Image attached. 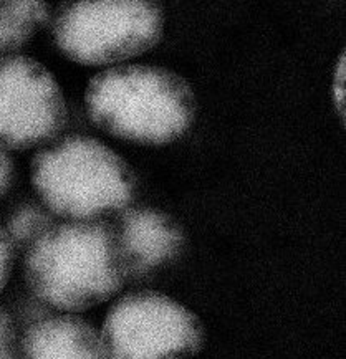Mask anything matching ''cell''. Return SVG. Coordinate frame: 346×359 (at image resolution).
Returning <instances> with one entry per match:
<instances>
[{"label":"cell","mask_w":346,"mask_h":359,"mask_svg":"<svg viewBox=\"0 0 346 359\" xmlns=\"http://www.w3.org/2000/svg\"><path fill=\"white\" fill-rule=\"evenodd\" d=\"M22 266L32 294L58 313L100 305L126 278L117 232L100 219L53 222L25 248Z\"/></svg>","instance_id":"1"},{"label":"cell","mask_w":346,"mask_h":359,"mask_svg":"<svg viewBox=\"0 0 346 359\" xmlns=\"http://www.w3.org/2000/svg\"><path fill=\"white\" fill-rule=\"evenodd\" d=\"M85 108L91 121L109 135L163 144L189 130L196 96L187 81L168 68L121 65L91 78Z\"/></svg>","instance_id":"2"},{"label":"cell","mask_w":346,"mask_h":359,"mask_svg":"<svg viewBox=\"0 0 346 359\" xmlns=\"http://www.w3.org/2000/svg\"><path fill=\"white\" fill-rule=\"evenodd\" d=\"M30 182L53 217L96 220L121 210L136 194L133 169L105 142L90 136L55 137L34 154Z\"/></svg>","instance_id":"3"},{"label":"cell","mask_w":346,"mask_h":359,"mask_svg":"<svg viewBox=\"0 0 346 359\" xmlns=\"http://www.w3.org/2000/svg\"><path fill=\"white\" fill-rule=\"evenodd\" d=\"M164 30L158 0H73L53 20L60 53L85 67H106L153 48Z\"/></svg>","instance_id":"4"},{"label":"cell","mask_w":346,"mask_h":359,"mask_svg":"<svg viewBox=\"0 0 346 359\" xmlns=\"http://www.w3.org/2000/svg\"><path fill=\"white\" fill-rule=\"evenodd\" d=\"M106 359H189L204 343L199 316L158 292L114 302L100 331Z\"/></svg>","instance_id":"5"},{"label":"cell","mask_w":346,"mask_h":359,"mask_svg":"<svg viewBox=\"0 0 346 359\" xmlns=\"http://www.w3.org/2000/svg\"><path fill=\"white\" fill-rule=\"evenodd\" d=\"M68 109L52 72L24 53L0 55V147L7 153L60 136Z\"/></svg>","instance_id":"6"},{"label":"cell","mask_w":346,"mask_h":359,"mask_svg":"<svg viewBox=\"0 0 346 359\" xmlns=\"http://www.w3.org/2000/svg\"><path fill=\"white\" fill-rule=\"evenodd\" d=\"M114 232L126 277H140L168 264L184 242L181 227L168 214L147 207L124 210Z\"/></svg>","instance_id":"7"},{"label":"cell","mask_w":346,"mask_h":359,"mask_svg":"<svg viewBox=\"0 0 346 359\" xmlns=\"http://www.w3.org/2000/svg\"><path fill=\"white\" fill-rule=\"evenodd\" d=\"M18 359H106L100 331L75 313L50 311L18 336Z\"/></svg>","instance_id":"8"},{"label":"cell","mask_w":346,"mask_h":359,"mask_svg":"<svg viewBox=\"0 0 346 359\" xmlns=\"http://www.w3.org/2000/svg\"><path fill=\"white\" fill-rule=\"evenodd\" d=\"M47 20L48 7L45 0H2L0 55L20 53Z\"/></svg>","instance_id":"9"},{"label":"cell","mask_w":346,"mask_h":359,"mask_svg":"<svg viewBox=\"0 0 346 359\" xmlns=\"http://www.w3.org/2000/svg\"><path fill=\"white\" fill-rule=\"evenodd\" d=\"M53 222V215L40 202H29V204L18 205L8 215L6 225H2V227L7 232L13 245H15L17 252H24Z\"/></svg>","instance_id":"10"},{"label":"cell","mask_w":346,"mask_h":359,"mask_svg":"<svg viewBox=\"0 0 346 359\" xmlns=\"http://www.w3.org/2000/svg\"><path fill=\"white\" fill-rule=\"evenodd\" d=\"M0 359H18V334L11 315L0 306Z\"/></svg>","instance_id":"11"},{"label":"cell","mask_w":346,"mask_h":359,"mask_svg":"<svg viewBox=\"0 0 346 359\" xmlns=\"http://www.w3.org/2000/svg\"><path fill=\"white\" fill-rule=\"evenodd\" d=\"M17 248L13 245L11 238H8L7 232L0 225V293L7 287L8 280H11L13 262H15Z\"/></svg>","instance_id":"12"},{"label":"cell","mask_w":346,"mask_h":359,"mask_svg":"<svg viewBox=\"0 0 346 359\" xmlns=\"http://www.w3.org/2000/svg\"><path fill=\"white\" fill-rule=\"evenodd\" d=\"M331 91H333V101L336 109H338L341 116H345V52L340 55L338 63H336Z\"/></svg>","instance_id":"13"},{"label":"cell","mask_w":346,"mask_h":359,"mask_svg":"<svg viewBox=\"0 0 346 359\" xmlns=\"http://www.w3.org/2000/svg\"><path fill=\"white\" fill-rule=\"evenodd\" d=\"M13 174H15V165H13L11 153L0 147V197L6 196L11 189Z\"/></svg>","instance_id":"14"},{"label":"cell","mask_w":346,"mask_h":359,"mask_svg":"<svg viewBox=\"0 0 346 359\" xmlns=\"http://www.w3.org/2000/svg\"><path fill=\"white\" fill-rule=\"evenodd\" d=\"M0 2H2V0H0Z\"/></svg>","instance_id":"15"}]
</instances>
